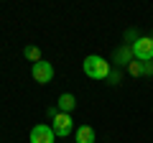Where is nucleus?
<instances>
[{
  "label": "nucleus",
  "mask_w": 153,
  "mask_h": 143,
  "mask_svg": "<svg viewBox=\"0 0 153 143\" xmlns=\"http://www.w3.org/2000/svg\"><path fill=\"white\" fill-rule=\"evenodd\" d=\"M82 69L89 79H110V74H112V64L105 56H97V54H89L82 61Z\"/></svg>",
  "instance_id": "obj_1"
},
{
  "label": "nucleus",
  "mask_w": 153,
  "mask_h": 143,
  "mask_svg": "<svg viewBox=\"0 0 153 143\" xmlns=\"http://www.w3.org/2000/svg\"><path fill=\"white\" fill-rule=\"evenodd\" d=\"M133 56L143 64L153 61V36H140V39L133 44Z\"/></svg>",
  "instance_id": "obj_2"
},
{
  "label": "nucleus",
  "mask_w": 153,
  "mask_h": 143,
  "mask_svg": "<svg viewBox=\"0 0 153 143\" xmlns=\"http://www.w3.org/2000/svg\"><path fill=\"white\" fill-rule=\"evenodd\" d=\"M31 77H33V82H38V84H49L51 79H54V66H51V61H36V64L31 66Z\"/></svg>",
  "instance_id": "obj_3"
},
{
  "label": "nucleus",
  "mask_w": 153,
  "mask_h": 143,
  "mask_svg": "<svg viewBox=\"0 0 153 143\" xmlns=\"http://www.w3.org/2000/svg\"><path fill=\"white\" fill-rule=\"evenodd\" d=\"M51 128H54L56 138H66L74 133V120H71V115H66V112H59V115L51 120Z\"/></svg>",
  "instance_id": "obj_4"
},
{
  "label": "nucleus",
  "mask_w": 153,
  "mask_h": 143,
  "mask_svg": "<svg viewBox=\"0 0 153 143\" xmlns=\"http://www.w3.org/2000/svg\"><path fill=\"white\" fill-rule=\"evenodd\" d=\"M28 141H31V143H54L56 141V133H54V128H51V125L41 123V125H33L31 128Z\"/></svg>",
  "instance_id": "obj_5"
},
{
  "label": "nucleus",
  "mask_w": 153,
  "mask_h": 143,
  "mask_svg": "<svg viewBox=\"0 0 153 143\" xmlns=\"http://www.w3.org/2000/svg\"><path fill=\"white\" fill-rule=\"evenodd\" d=\"M74 143H94V128L79 125L74 130Z\"/></svg>",
  "instance_id": "obj_6"
},
{
  "label": "nucleus",
  "mask_w": 153,
  "mask_h": 143,
  "mask_svg": "<svg viewBox=\"0 0 153 143\" xmlns=\"http://www.w3.org/2000/svg\"><path fill=\"white\" fill-rule=\"evenodd\" d=\"M56 102H59V105H56V107H59V112H66V115L76 107V97H74V95H69V92L59 95V100H56Z\"/></svg>",
  "instance_id": "obj_7"
},
{
  "label": "nucleus",
  "mask_w": 153,
  "mask_h": 143,
  "mask_svg": "<svg viewBox=\"0 0 153 143\" xmlns=\"http://www.w3.org/2000/svg\"><path fill=\"white\" fill-rule=\"evenodd\" d=\"M133 59H135V56H133V46H128V44L120 46V49L115 51V61H117L120 66H128Z\"/></svg>",
  "instance_id": "obj_8"
},
{
  "label": "nucleus",
  "mask_w": 153,
  "mask_h": 143,
  "mask_svg": "<svg viewBox=\"0 0 153 143\" xmlns=\"http://www.w3.org/2000/svg\"><path fill=\"white\" fill-rule=\"evenodd\" d=\"M128 74H130V77H143V74H146V64H143V61H130V64H128Z\"/></svg>",
  "instance_id": "obj_9"
},
{
  "label": "nucleus",
  "mask_w": 153,
  "mask_h": 143,
  "mask_svg": "<svg viewBox=\"0 0 153 143\" xmlns=\"http://www.w3.org/2000/svg\"><path fill=\"white\" fill-rule=\"evenodd\" d=\"M23 56L36 64V61H41V49H38V46H26V49H23Z\"/></svg>",
  "instance_id": "obj_10"
},
{
  "label": "nucleus",
  "mask_w": 153,
  "mask_h": 143,
  "mask_svg": "<svg viewBox=\"0 0 153 143\" xmlns=\"http://www.w3.org/2000/svg\"><path fill=\"white\" fill-rule=\"evenodd\" d=\"M125 39H128V41H130V46H133V44H135V41H138V39H140V36H138V33H135V28H130V31H128V33H125Z\"/></svg>",
  "instance_id": "obj_11"
},
{
  "label": "nucleus",
  "mask_w": 153,
  "mask_h": 143,
  "mask_svg": "<svg viewBox=\"0 0 153 143\" xmlns=\"http://www.w3.org/2000/svg\"><path fill=\"white\" fill-rule=\"evenodd\" d=\"M46 115H49V118H51V120H54V118H56V115H59V107H49V110H46Z\"/></svg>",
  "instance_id": "obj_12"
},
{
  "label": "nucleus",
  "mask_w": 153,
  "mask_h": 143,
  "mask_svg": "<svg viewBox=\"0 0 153 143\" xmlns=\"http://www.w3.org/2000/svg\"><path fill=\"white\" fill-rule=\"evenodd\" d=\"M120 82V74H117V72H112V74H110V84H117Z\"/></svg>",
  "instance_id": "obj_13"
},
{
  "label": "nucleus",
  "mask_w": 153,
  "mask_h": 143,
  "mask_svg": "<svg viewBox=\"0 0 153 143\" xmlns=\"http://www.w3.org/2000/svg\"><path fill=\"white\" fill-rule=\"evenodd\" d=\"M146 74H153V64H151V61L146 64Z\"/></svg>",
  "instance_id": "obj_14"
}]
</instances>
